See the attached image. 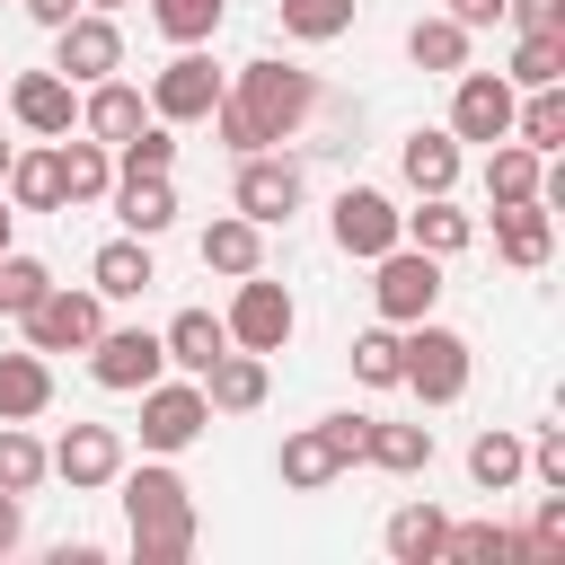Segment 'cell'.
<instances>
[{
    "mask_svg": "<svg viewBox=\"0 0 565 565\" xmlns=\"http://www.w3.org/2000/svg\"><path fill=\"white\" fill-rule=\"evenodd\" d=\"M318 106H327V88H318L309 71H291V62L256 53V62H238V71H230V88H221V106H212L203 124L247 159V150H282Z\"/></svg>",
    "mask_w": 565,
    "mask_h": 565,
    "instance_id": "1",
    "label": "cell"
},
{
    "mask_svg": "<svg viewBox=\"0 0 565 565\" xmlns=\"http://www.w3.org/2000/svg\"><path fill=\"white\" fill-rule=\"evenodd\" d=\"M124 486V521H132V556L141 565H185L194 556V486L168 468V459H141V468H115Z\"/></svg>",
    "mask_w": 565,
    "mask_h": 565,
    "instance_id": "2",
    "label": "cell"
},
{
    "mask_svg": "<svg viewBox=\"0 0 565 565\" xmlns=\"http://www.w3.org/2000/svg\"><path fill=\"white\" fill-rule=\"evenodd\" d=\"M468 371H477V353H468L459 327H433V318L397 327V388H415L424 406H459L468 397Z\"/></svg>",
    "mask_w": 565,
    "mask_h": 565,
    "instance_id": "3",
    "label": "cell"
},
{
    "mask_svg": "<svg viewBox=\"0 0 565 565\" xmlns=\"http://www.w3.org/2000/svg\"><path fill=\"white\" fill-rule=\"evenodd\" d=\"M274 468H282V486H291V494H327L344 468H362V415H318V424L282 433Z\"/></svg>",
    "mask_w": 565,
    "mask_h": 565,
    "instance_id": "4",
    "label": "cell"
},
{
    "mask_svg": "<svg viewBox=\"0 0 565 565\" xmlns=\"http://www.w3.org/2000/svg\"><path fill=\"white\" fill-rule=\"evenodd\" d=\"M141 397V450L150 459H177V450H194L203 433H212V397H203V380H150V388H132Z\"/></svg>",
    "mask_w": 565,
    "mask_h": 565,
    "instance_id": "5",
    "label": "cell"
},
{
    "mask_svg": "<svg viewBox=\"0 0 565 565\" xmlns=\"http://www.w3.org/2000/svg\"><path fill=\"white\" fill-rule=\"evenodd\" d=\"M433 300H441V256H424V247H406V238L371 256V309H380L388 327L433 318Z\"/></svg>",
    "mask_w": 565,
    "mask_h": 565,
    "instance_id": "6",
    "label": "cell"
},
{
    "mask_svg": "<svg viewBox=\"0 0 565 565\" xmlns=\"http://www.w3.org/2000/svg\"><path fill=\"white\" fill-rule=\"evenodd\" d=\"M221 88H230V71H212L203 44H177V62L150 71V115H159V124H203V115L221 106Z\"/></svg>",
    "mask_w": 565,
    "mask_h": 565,
    "instance_id": "7",
    "label": "cell"
},
{
    "mask_svg": "<svg viewBox=\"0 0 565 565\" xmlns=\"http://www.w3.org/2000/svg\"><path fill=\"white\" fill-rule=\"evenodd\" d=\"M300 194H309V177H300V159H282V150H247V159H238V177H230V212H247L256 230L291 221V212H300Z\"/></svg>",
    "mask_w": 565,
    "mask_h": 565,
    "instance_id": "8",
    "label": "cell"
},
{
    "mask_svg": "<svg viewBox=\"0 0 565 565\" xmlns=\"http://www.w3.org/2000/svg\"><path fill=\"white\" fill-rule=\"evenodd\" d=\"M230 344H247V353H282L291 344V327H300V309H291V291L256 265V274H238V300H230Z\"/></svg>",
    "mask_w": 565,
    "mask_h": 565,
    "instance_id": "9",
    "label": "cell"
},
{
    "mask_svg": "<svg viewBox=\"0 0 565 565\" xmlns=\"http://www.w3.org/2000/svg\"><path fill=\"white\" fill-rule=\"evenodd\" d=\"M18 327H26V344H35V353H88V344H97V327H106V300H97V291L53 282L35 309H18Z\"/></svg>",
    "mask_w": 565,
    "mask_h": 565,
    "instance_id": "10",
    "label": "cell"
},
{
    "mask_svg": "<svg viewBox=\"0 0 565 565\" xmlns=\"http://www.w3.org/2000/svg\"><path fill=\"white\" fill-rule=\"evenodd\" d=\"M53 71H62L71 88H88V79L124 71V26H115L106 9H79V18H62V26H53Z\"/></svg>",
    "mask_w": 565,
    "mask_h": 565,
    "instance_id": "11",
    "label": "cell"
},
{
    "mask_svg": "<svg viewBox=\"0 0 565 565\" xmlns=\"http://www.w3.org/2000/svg\"><path fill=\"white\" fill-rule=\"evenodd\" d=\"M159 371H168V344H159L150 327H97V344H88V380H97V388L132 397V388H150Z\"/></svg>",
    "mask_w": 565,
    "mask_h": 565,
    "instance_id": "12",
    "label": "cell"
},
{
    "mask_svg": "<svg viewBox=\"0 0 565 565\" xmlns=\"http://www.w3.org/2000/svg\"><path fill=\"white\" fill-rule=\"evenodd\" d=\"M459 88H450V141H503L512 132V79L503 71H450Z\"/></svg>",
    "mask_w": 565,
    "mask_h": 565,
    "instance_id": "13",
    "label": "cell"
},
{
    "mask_svg": "<svg viewBox=\"0 0 565 565\" xmlns=\"http://www.w3.org/2000/svg\"><path fill=\"white\" fill-rule=\"evenodd\" d=\"M0 97H9L18 132H35V141H62V132H79V97H71V79H62V71H18Z\"/></svg>",
    "mask_w": 565,
    "mask_h": 565,
    "instance_id": "14",
    "label": "cell"
},
{
    "mask_svg": "<svg viewBox=\"0 0 565 565\" xmlns=\"http://www.w3.org/2000/svg\"><path fill=\"white\" fill-rule=\"evenodd\" d=\"M327 230H335V247H344V256H362V265H371L380 247H397V238H406V230H397V203H388L380 185H344V194H335V212H327Z\"/></svg>",
    "mask_w": 565,
    "mask_h": 565,
    "instance_id": "15",
    "label": "cell"
},
{
    "mask_svg": "<svg viewBox=\"0 0 565 565\" xmlns=\"http://www.w3.org/2000/svg\"><path fill=\"white\" fill-rule=\"evenodd\" d=\"M44 459H53V477H62L71 494H97V486H115V468H124V433H115V424H71Z\"/></svg>",
    "mask_w": 565,
    "mask_h": 565,
    "instance_id": "16",
    "label": "cell"
},
{
    "mask_svg": "<svg viewBox=\"0 0 565 565\" xmlns=\"http://www.w3.org/2000/svg\"><path fill=\"white\" fill-rule=\"evenodd\" d=\"M141 124H150V97H141L132 79H115V71H106V79H88V97H79V132H88V141H106V150H115V141H124V132H141Z\"/></svg>",
    "mask_w": 565,
    "mask_h": 565,
    "instance_id": "17",
    "label": "cell"
},
{
    "mask_svg": "<svg viewBox=\"0 0 565 565\" xmlns=\"http://www.w3.org/2000/svg\"><path fill=\"white\" fill-rule=\"evenodd\" d=\"M459 168H468V159H459V141H450V124H424V132L397 141V177H406L415 194H450Z\"/></svg>",
    "mask_w": 565,
    "mask_h": 565,
    "instance_id": "18",
    "label": "cell"
},
{
    "mask_svg": "<svg viewBox=\"0 0 565 565\" xmlns=\"http://www.w3.org/2000/svg\"><path fill=\"white\" fill-rule=\"evenodd\" d=\"M547 247H556V221H547V203H539V194H530V203H494V256H503V265L539 274V265H547Z\"/></svg>",
    "mask_w": 565,
    "mask_h": 565,
    "instance_id": "19",
    "label": "cell"
},
{
    "mask_svg": "<svg viewBox=\"0 0 565 565\" xmlns=\"http://www.w3.org/2000/svg\"><path fill=\"white\" fill-rule=\"evenodd\" d=\"M150 282H159V265H150V238H132V230L88 256V291H97V300H141Z\"/></svg>",
    "mask_w": 565,
    "mask_h": 565,
    "instance_id": "20",
    "label": "cell"
},
{
    "mask_svg": "<svg viewBox=\"0 0 565 565\" xmlns=\"http://www.w3.org/2000/svg\"><path fill=\"white\" fill-rule=\"evenodd\" d=\"M265 388H274V371H265V353H247V344H230V353L203 371L212 415H256V406H265Z\"/></svg>",
    "mask_w": 565,
    "mask_h": 565,
    "instance_id": "21",
    "label": "cell"
},
{
    "mask_svg": "<svg viewBox=\"0 0 565 565\" xmlns=\"http://www.w3.org/2000/svg\"><path fill=\"white\" fill-rule=\"evenodd\" d=\"M397 230H406V247H424V256H459V247L477 238V212H459L450 194H415V212H397Z\"/></svg>",
    "mask_w": 565,
    "mask_h": 565,
    "instance_id": "22",
    "label": "cell"
},
{
    "mask_svg": "<svg viewBox=\"0 0 565 565\" xmlns=\"http://www.w3.org/2000/svg\"><path fill=\"white\" fill-rule=\"evenodd\" d=\"M159 344H168V371H185V380H203L221 353H230V327L212 318V309H177L168 327H159Z\"/></svg>",
    "mask_w": 565,
    "mask_h": 565,
    "instance_id": "23",
    "label": "cell"
},
{
    "mask_svg": "<svg viewBox=\"0 0 565 565\" xmlns=\"http://www.w3.org/2000/svg\"><path fill=\"white\" fill-rule=\"evenodd\" d=\"M362 468L424 477L433 468V424H380V415H362Z\"/></svg>",
    "mask_w": 565,
    "mask_h": 565,
    "instance_id": "24",
    "label": "cell"
},
{
    "mask_svg": "<svg viewBox=\"0 0 565 565\" xmlns=\"http://www.w3.org/2000/svg\"><path fill=\"white\" fill-rule=\"evenodd\" d=\"M106 203H115V221H124L132 238L177 230V185H168V177H115V185H106Z\"/></svg>",
    "mask_w": 565,
    "mask_h": 565,
    "instance_id": "25",
    "label": "cell"
},
{
    "mask_svg": "<svg viewBox=\"0 0 565 565\" xmlns=\"http://www.w3.org/2000/svg\"><path fill=\"white\" fill-rule=\"evenodd\" d=\"M194 247H203V274H230V282L265 265V230H256L247 212H221V221H203V238H194Z\"/></svg>",
    "mask_w": 565,
    "mask_h": 565,
    "instance_id": "26",
    "label": "cell"
},
{
    "mask_svg": "<svg viewBox=\"0 0 565 565\" xmlns=\"http://www.w3.org/2000/svg\"><path fill=\"white\" fill-rule=\"evenodd\" d=\"M53 406V362L26 344V353H0V424H35Z\"/></svg>",
    "mask_w": 565,
    "mask_h": 565,
    "instance_id": "27",
    "label": "cell"
},
{
    "mask_svg": "<svg viewBox=\"0 0 565 565\" xmlns=\"http://www.w3.org/2000/svg\"><path fill=\"white\" fill-rule=\"evenodd\" d=\"M53 168H62V203H106V185H115V150L88 141V132H79V141L62 132V141H53Z\"/></svg>",
    "mask_w": 565,
    "mask_h": 565,
    "instance_id": "28",
    "label": "cell"
},
{
    "mask_svg": "<svg viewBox=\"0 0 565 565\" xmlns=\"http://www.w3.org/2000/svg\"><path fill=\"white\" fill-rule=\"evenodd\" d=\"M521 477H530V450H521V433L486 424V433L468 441V486H477V494H512Z\"/></svg>",
    "mask_w": 565,
    "mask_h": 565,
    "instance_id": "29",
    "label": "cell"
},
{
    "mask_svg": "<svg viewBox=\"0 0 565 565\" xmlns=\"http://www.w3.org/2000/svg\"><path fill=\"white\" fill-rule=\"evenodd\" d=\"M512 141H521V150H539V159H556V150H565V79H556V88L512 97Z\"/></svg>",
    "mask_w": 565,
    "mask_h": 565,
    "instance_id": "30",
    "label": "cell"
},
{
    "mask_svg": "<svg viewBox=\"0 0 565 565\" xmlns=\"http://www.w3.org/2000/svg\"><path fill=\"white\" fill-rule=\"evenodd\" d=\"M539 177H547V159H539V150H521L512 132H503V141H486V203H530V194H539Z\"/></svg>",
    "mask_w": 565,
    "mask_h": 565,
    "instance_id": "31",
    "label": "cell"
},
{
    "mask_svg": "<svg viewBox=\"0 0 565 565\" xmlns=\"http://www.w3.org/2000/svg\"><path fill=\"white\" fill-rule=\"evenodd\" d=\"M441 530H450L441 503H397L388 530H380V547H388L397 565H433V556H441Z\"/></svg>",
    "mask_w": 565,
    "mask_h": 565,
    "instance_id": "32",
    "label": "cell"
},
{
    "mask_svg": "<svg viewBox=\"0 0 565 565\" xmlns=\"http://www.w3.org/2000/svg\"><path fill=\"white\" fill-rule=\"evenodd\" d=\"M0 194H9L18 212H62V168H53V150H9Z\"/></svg>",
    "mask_w": 565,
    "mask_h": 565,
    "instance_id": "33",
    "label": "cell"
},
{
    "mask_svg": "<svg viewBox=\"0 0 565 565\" xmlns=\"http://www.w3.org/2000/svg\"><path fill=\"white\" fill-rule=\"evenodd\" d=\"M406 62L415 71H468V26L441 9V18H415L406 26Z\"/></svg>",
    "mask_w": 565,
    "mask_h": 565,
    "instance_id": "34",
    "label": "cell"
},
{
    "mask_svg": "<svg viewBox=\"0 0 565 565\" xmlns=\"http://www.w3.org/2000/svg\"><path fill=\"white\" fill-rule=\"evenodd\" d=\"M44 477H53L44 441H35L26 424H0V494H18V503H26V494H35Z\"/></svg>",
    "mask_w": 565,
    "mask_h": 565,
    "instance_id": "35",
    "label": "cell"
},
{
    "mask_svg": "<svg viewBox=\"0 0 565 565\" xmlns=\"http://www.w3.org/2000/svg\"><path fill=\"white\" fill-rule=\"evenodd\" d=\"M168 168H177V124H159V115H150L141 132H124V141H115V177H168Z\"/></svg>",
    "mask_w": 565,
    "mask_h": 565,
    "instance_id": "36",
    "label": "cell"
},
{
    "mask_svg": "<svg viewBox=\"0 0 565 565\" xmlns=\"http://www.w3.org/2000/svg\"><path fill=\"white\" fill-rule=\"evenodd\" d=\"M221 18H230V0H150V26H159L168 44H212Z\"/></svg>",
    "mask_w": 565,
    "mask_h": 565,
    "instance_id": "37",
    "label": "cell"
},
{
    "mask_svg": "<svg viewBox=\"0 0 565 565\" xmlns=\"http://www.w3.org/2000/svg\"><path fill=\"white\" fill-rule=\"evenodd\" d=\"M512 88H556L565 79V35H512Z\"/></svg>",
    "mask_w": 565,
    "mask_h": 565,
    "instance_id": "38",
    "label": "cell"
},
{
    "mask_svg": "<svg viewBox=\"0 0 565 565\" xmlns=\"http://www.w3.org/2000/svg\"><path fill=\"white\" fill-rule=\"evenodd\" d=\"M282 35L335 44V35H353V0H282Z\"/></svg>",
    "mask_w": 565,
    "mask_h": 565,
    "instance_id": "39",
    "label": "cell"
},
{
    "mask_svg": "<svg viewBox=\"0 0 565 565\" xmlns=\"http://www.w3.org/2000/svg\"><path fill=\"white\" fill-rule=\"evenodd\" d=\"M353 380H362V388H397V327H388V318L353 335Z\"/></svg>",
    "mask_w": 565,
    "mask_h": 565,
    "instance_id": "40",
    "label": "cell"
},
{
    "mask_svg": "<svg viewBox=\"0 0 565 565\" xmlns=\"http://www.w3.org/2000/svg\"><path fill=\"white\" fill-rule=\"evenodd\" d=\"M44 291H53V265H44V256H0V309H9V318L35 309Z\"/></svg>",
    "mask_w": 565,
    "mask_h": 565,
    "instance_id": "41",
    "label": "cell"
},
{
    "mask_svg": "<svg viewBox=\"0 0 565 565\" xmlns=\"http://www.w3.org/2000/svg\"><path fill=\"white\" fill-rule=\"evenodd\" d=\"M521 450H530V477H539L547 494H565V424H539Z\"/></svg>",
    "mask_w": 565,
    "mask_h": 565,
    "instance_id": "42",
    "label": "cell"
},
{
    "mask_svg": "<svg viewBox=\"0 0 565 565\" xmlns=\"http://www.w3.org/2000/svg\"><path fill=\"white\" fill-rule=\"evenodd\" d=\"M503 18L521 35H565V0H503Z\"/></svg>",
    "mask_w": 565,
    "mask_h": 565,
    "instance_id": "43",
    "label": "cell"
},
{
    "mask_svg": "<svg viewBox=\"0 0 565 565\" xmlns=\"http://www.w3.org/2000/svg\"><path fill=\"white\" fill-rule=\"evenodd\" d=\"M539 556H565V494H539V521H530Z\"/></svg>",
    "mask_w": 565,
    "mask_h": 565,
    "instance_id": "44",
    "label": "cell"
},
{
    "mask_svg": "<svg viewBox=\"0 0 565 565\" xmlns=\"http://www.w3.org/2000/svg\"><path fill=\"white\" fill-rule=\"evenodd\" d=\"M18 9H26V18H35V26H62V18H79V9H88V0H18Z\"/></svg>",
    "mask_w": 565,
    "mask_h": 565,
    "instance_id": "45",
    "label": "cell"
},
{
    "mask_svg": "<svg viewBox=\"0 0 565 565\" xmlns=\"http://www.w3.org/2000/svg\"><path fill=\"white\" fill-rule=\"evenodd\" d=\"M450 18L477 35V26H494V18H503V0H450Z\"/></svg>",
    "mask_w": 565,
    "mask_h": 565,
    "instance_id": "46",
    "label": "cell"
},
{
    "mask_svg": "<svg viewBox=\"0 0 565 565\" xmlns=\"http://www.w3.org/2000/svg\"><path fill=\"white\" fill-rule=\"evenodd\" d=\"M26 539V512H18V494H0V556Z\"/></svg>",
    "mask_w": 565,
    "mask_h": 565,
    "instance_id": "47",
    "label": "cell"
},
{
    "mask_svg": "<svg viewBox=\"0 0 565 565\" xmlns=\"http://www.w3.org/2000/svg\"><path fill=\"white\" fill-rule=\"evenodd\" d=\"M9 230H18V203L0 194V256H9Z\"/></svg>",
    "mask_w": 565,
    "mask_h": 565,
    "instance_id": "48",
    "label": "cell"
},
{
    "mask_svg": "<svg viewBox=\"0 0 565 565\" xmlns=\"http://www.w3.org/2000/svg\"><path fill=\"white\" fill-rule=\"evenodd\" d=\"M9 150H18V141H9V132H0V177H9Z\"/></svg>",
    "mask_w": 565,
    "mask_h": 565,
    "instance_id": "49",
    "label": "cell"
},
{
    "mask_svg": "<svg viewBox=\"0 0 565 565\" xmlns=\"http://www.w3.org/2000/svg\"><path fill=\"white\" fill-rule=\"evenodd\" d=\"M88 9H106V18H115V9H124V0H88Z\"/></svg>",
    "mask_w": 565,
    "mask_h": 565,
    "instance_id": "50",
    "label": "cell"
}]
</instances>
